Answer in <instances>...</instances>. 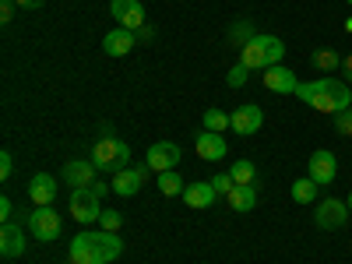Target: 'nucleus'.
Masks as SVG:
<instances>
[{
	"label": "nucleus",
	"mask_w": 352,
	"mask_h": 264,
	"mask_svg": "<svg viewBox=\"0 0 352 264\" xmlns=\"http://www.w3.org/2000/svg\"><path fill=\"white\" fill-rule=\"evenodd\" d=\"M11 173H14V159H11V152H0V180H8Z\"/></svg>",
	"instance_id": "nucleus-30"
},
{
	"label": "nucleus",
	"mask_w": 352,
	"mask_h": 264,
	"mask_svg": "<svg viewBox=\"0 0 352 264\" xmlns=\"http://www.w3.org/2000/svg\"><path fill=\"white\" fill-rule=\"evenodd\" d=\"M14 4H18V8H25V11H39V8L46 4V0H14Z\"/></svg>",
	"instance_id": "nucleus-34"
},
{
	"label": "nucleus",
	"mask_w": 352,
	"mask_h": 264,
	"mask_svg": "<svg viewBox=\"0 0 352 264\" xmlns=\"http://www.w3.org/2000/svg\"><path fill=\"white\" fill-rule=\"evenodd\" d=\"M67 208H71V219H78L81 226L99 222V219H102V197H96L88 187H81V190H71Z\"/></svg>",
	"instance_id": "nucleus-6"
},
{
	"label": "nucleus",
	"mask_w": 352,
	"mask_h": 264,
	"mask_svg": "<svg viewBox=\"0 0 352 264\" xmlns=\"http://www.w3.org/2000/svg\"><path fill=\"white\" fill-rule=\"evenodd\" d=\"M226 201H229V208H232V212L247 215V212L257 208V187H232V194H229Z\"/></svg>",
	"instance_id": "nucleus-20"
},
{
	"label": "nucleus",
	"mask_w": 352,
	"mask_h": 264,
	"mask_svg": "<svg viewBox=\"0 0 352 264\" xmlns=\"http://www.w3.org/2000/svg\"><path fill=\"white\" fill-rule=\"evenodd\" d=\"M14 208H11V197H0V222H11Z\"/></svg>",
	"instance_id": "nucleus-32"
},
{
	"label": "nucleus",
	"mask_w": 352,
	"mask_h": 264,
	"mask_svg": "<svg viewBox=\"0 0 352 264\" xmlns=\"http://www.w3.org/2000/svg\"><path fill=\"white\" fill-rule=\"evenodd\" d=\"M345 204H349V212H352V190H349V197H345Z\"/></svg>",
	"instance_id": "nucleus-37"
},
{
	"label": "nucleus",
	"mask_w": 352,
	"mask_h": 264,
	"mask_svg": "<svg viewBox=\"0 0 352 264\" xmlns=\"http://www.w3.org/2000/svg\"><path fill=\"white\" fill-rule=\"evenodd\" d=\"M25 226H28V232H32L36 240H43V243H53L56 236H60V215L53 212V204H46V208H36L32 215L25 219Z\"/></svg>",
	"instance_id": "nucleus-7"
},
{
	"label": "nucleus",
	"mask_w": 352,
	"mask_h": 264,
	"mask_svg": "<svg viewBox=\"0 0 352 264\" xmlns=\"http://www.w3.org/2000/svg\"><path fill=\"white\" fill-rule=\"evenodd\" d=\"M194 148H197V155H201L204 162H222V159H226V152H229V144H226V138H222V134L201 131V134H197V141H194Z\"/></svg>",
	"instance_id": "nucleus-15"
},
{
	"label": "nucleus",
	"mask_w": 352,
	"mask_h": 264,
	"mask_svg": "<svg viewBox=\"0 0 352 264\" xmlns=\"http://www.w3.org/2000/svg\"><path fill=\"white\" fill-rule=\"evenodd\" d=\"M71 264H109L124 254V240L116 232H78L71 240Z\"/></svg>",
	"instance_id": "nucleus-1"
},
{
	"label": "nucleus",
	"mask_w": 352,
	"mask_h": 264,
	"mask_svg": "<svg viewBox=\"0 0 352 264\" xmlns=\"http://www.w3.org/2000/svg\"><path fill=\"white\" fill-rule=\"evenodd\" d=\"M212 187L219 190V197H229L232 187H236V180H232V173H215L212 176Z\"/></svg>",
	"instance_id": "nucleus-26"
},
{
	"label": "nucleus",
	"mask_w": 352,
	"mask_h": 264,
	"mask_svg": "<svg viewBox=\"0 0 352 264\" xmlns=\"http://www.w3.org/2000/svg\"><path fill=\"white\" fill-rule=\"evenodd\" d=\"M345 32H349V36H352V18H349V21H345Z\"/></svg>",
	"instance_id": "nucleus-36"
},
{
	"label": "nucleus",
	"mask_w": 352,
	"mask_h": 264,
	"mask_svg": "<svg viewBox=\"0 0 352 264\" xmlns=\"http://www.w3.org/2000/svg\"><path fill=\"white\" fill-rule=\"evenodd\" d=\"M310 64H314L317 71L331 74L335 67H342V56H338L335 50H314V53H310Z\"/></svg>",
	"instance_id": "nucleus-22"
},
{
	"label": "nucleus",
	"mask_w": 352,
	"mask_h": 264,
	"mask_svg": "<svg viewBox=\"0 0 352 264\" xmlns=\"http://www.w3.org/2000/svg\"><path fill=\"white\" fill-rule=\"evenodd\" d=\"M201 124H204V131H212V134H222L226 127H232V116H229V113H222V109H204Z\"/></svg>",
	"instance_id": "nucleus-23"
},
{
	"label": "nucleus",
	"mask_w": 352,
	"mask_h": 264,
	"mask_svg": "<svg viewBox=\"0 0 352 264\" xmlns=\"http://www.w3.org/2000/svg\"><path fill=\"white\" fill-rule=\"evenodd\" d=\"M144 162H148L155 173H169L180 166V144H173V141H155L148 155H144Z\"/></svg>",
	"instance_id": "nucleus-11"
},
{
	"label": "nucleus",
	"mask_w": 352,
	"mask_h": 264,
	"mask_svg": "<svg viewBox=\"0 0 352 264\" xmlns=\"http://www.w3.org/2000/svg\"><path fill=\"white\" fill-rule=\"evenodd\" d=\"M180 197H184L187 208H212L215 197H219V190L212 187V180H194V184H187V190H184Z\"/></svg>",
	"instance_id": "nucleus-17"
},
{
	"label": "nucleus",
	"mask_w": 352,
	"mask_h": 264,
	"mask_svg": "<svg viewBox=\"0 0 352 264\" xmlns=\"http://www.w3.org/2000/svg\"><path fill=\"white\" fill-rule=\"evenodd\" d=\"M14 8H18L14 0H0V25H8L14 18Z\"/></svg>",
	"instance_id": "nucleus-31"
},
{
	"label": "nucleus",
	"mask_w": 352,
	"mask_h": 264,
	"mask_svg": "<svg viewBox=\"0 0 352 264\" xmlns=\"http://www.w3.org/2000/svg\"><path fill=\"white\" fill-rule=\"evenodd\" d=\"M307 176L317 184V187H331L335 184V176H338V159H335V152H314L310 155V162H307Z\"/></svg>",
	"instance_id": "nucleus-9"
},
{
	"label": "nucleus",
	"mask_w": 352,
	"mask_h": 264,
	"mask_svg": "<svg viewBox=\"0 0 352 264\" xmlns=\"http://www.w3.org/2000/svg\"><path fill=\"white\" fill-rule=\"evenodd\" d=\"M134 43H138V36L131 32V28L116 25V28H109V32H106L102 50H106V56H127V53L134 50Z\"/></svg>",
	"instance_id": "nucleus-16"
},
{
	"label": "nucleus",
	"mask_w": 352,
	"mask_h": 264,
	"mask_svg": "<svg viewBox=\"0 0 352 264\" xmlns=\"http://www.w3.org/2000/svg\"><path fill=\"white\" fill-rule=\"evenodd\" d=\"M296 96L314 106L317 113H342L352 106V92L342 78H317V81H303L296 88Z\"/></svg>",
	"instance_id": "nucleus-2"
},
{
	"label": "nucleus",
	"mask_w": 352,
	"mask_h": 264,
	"mask_svg": "<svg viewBox=\"0 0 352 264\" xmlns=\"http://www.w3.org/2000/svg\"><path fill=\"white\" fill-rule=\"evenodd\" d=\"M25 250H28L25 229L14 226V222H4V226H0V254H4V257H21Z\"/></svg>",
	"instance_id": "nucleus-18"
},
{
	"label": "nucleus",
	"mask_w": 352,
	"mask_h": 264,
	"mask_svg": "<svg viewBox=\"0 0 352 264\" xmlns=\"http://www.w3.org/2000/svg\"><path fill=\"white\" fill-rule=\"evenodd\" d=\"M109 14H113V21L131 28V32L144 28V4L141 0H109Z\"/></svg>",
	"instance_id": "nucleus-10"
},
{
	"label": "nucleus",
	"mask_w": 352,
	"mask_h": 264,
	"mask_svg": "<svg viewBox=\"0 0 352 264\" xmlns=\"http://www.w3.org/2000/svg\"><path fill=\"white\" fill-rule=\"evenodd\" d=\"M229 116H232V131H236V134H243V138L257 134V131H261V124H264V113H261V106H254V102H247V106H236V109H232Z\"/></svg>",
	"instance_id": "nucleus-13"
},
{
	"label": "nucleus",
	"mask_w": 352,
	"mask_h": 264,
	"mask_svg": "<svg viewBox=\"0 0 352 264\" xmlns=\"http://www.w3.org/2000/svg\"><path fill=\"white\" fill-rule=\"evenodd\" d=\"M247 74H250V67H243V64H236L229 74H226V85L229 88H243L247 85Z\"/></svg>",
	"instance_id": "nucleus-28"
},
{
	"label": "nucleus",
	"mask_w": 352,
	"mask_h": 264,
	"mask_svg": "<svg viewBox=\"0 0 352 264\" xmlns=\"http://www.w3.org/2000/svg\"><path fill=\"white\" fill-rule=\"evenodd\" d=\"M342 74H345V78H352V53H349V56H342Z\"/></svg>",
	"instance_id": "nucleus-35"
},
{
	"label": "nucleus",
	"mask_w": 352,
	"mask_h": 264,
	"mask_svg": "<svg viewBox=\"0 0 352 264\" xmlns=\"http://www.w3.org/2000/svg\"><path fill=\"white\" fill-rule=\"evenodd\" d=\"M345 4H349V8H352V0H345Z\"/></svg>",
	"instance_id": "nucleus-38"
},
{
	"label": "nucleus",
	"mask_w": 352,
	"mask_h": 264,
	"mask_svg": "<svg viewBox=\"0 0 352 264\" xmlns=\"http://www.w3.org/2000/svg\"><path fill=\"white\" fill-rule=\"evenodd\" d=\"M88 190H92L96 197H106V194H113V187H109V184H102V180H96V184L88 187Z\"/></svg>",
	"instance_id": "nucleus-33"
},
{
	"label": "nucleus",
	"mask_w": 352,
	"mask_h": 264,
	"mask_svg": "<svg viewBox=\"0 0 352 264\" xmlns=\"http://www.w3.org/2000/svg\"><path fill=\"white\" fill-rule=\"evenodd\" d=\"M264 88H268V92H275V96H296L300 78L292 74L289 67L275 64V67H268V71H264Z\"/></svg>",
	"instance_id": "nucleus-12"
},
{
	"label": "nucleus",
	"mask_w": 352,
	"mask_h": 264,
	"mask_svg": "<svg viewBox=\"0 0 352 264\" xmlns=\"http://www.w3.org/2000/svg\"><path fill=\"white\" fill-rule=\"evenodd\" d=\"M148 162H141V166H127V169H120V173H113V180H109V187H113V194H120V197H134L138 190H141V184L148 180Z\"/></svg>",
	"instance_id": "nucleus-8"
},
{
	"label": "nucleus",
	"mask_w": 352,
	"mask_h": 264,
	"mask_svg": "<svg viewBox=\"0 0 352 264\" xmlns=\"http://www.w3.org/2000/svg\"><path fill=\"white\" fill-rule=\"evenodd\" d=\"M282 56H285V43L278 36H254L250 43L240 46V64L250 71H268L282 64Z\"/></svg>",
	"instance_id": "nucleus-3"
},
{
	"label": "nucleus",
	"mask_w": 352,
	"mask_h": 264,
	"mask_svg": "<svg viewBox=\"0 0 352 264\" xmlns=\"http://www.w3.org/2000/svg\"><path fill=\"white\" fill-rule=\"evenodd\" d=\"M96 162L92 159H74V162H67L64 166V180H67V187L71 190H81V187H92L96 184Z\"/></svg>",
	"instance_id": "nucleus-14"
},
{
	"label": "nucleus",
	"mask_w": 352,
	"mask_h": 264,
	"mask_svg": "<svg viewBox=\"0 0 352 264\" xmlns=\"http://www.w3.org/2000/svg\"><path fill=\"white\" fill-rule=\"evenodd\" d=\"M232 180H236V187H254L257 184V166L250 159H240V162H232Z\"/></svg>",
	"instance_id": "nucleus-21"
},
{
	"label": "nucleus",
	"mask_w": 352,
	"mask_h": 264,
	"mask_svg": "<svg viewBox=\"0 0 352 264\" xmlns=\"http://www.w3.org/2000/svg\"><path fill=\"white\" fill-rule=\"evenodd\" d=\"M335 131H338L342 138H352V106L342 109V113H335Z\"/></svg>",
	"instance_id": "nucleus-27"
},
{
	"label": "nucleus",
	"mask_w": 352,
	"mask_h": 264,
	"mask_svg": "<svg viewBox=\"0 0 352 264\" xmlns=\"http://www.w3.org/2000/svg\"><path fill=\"white\" fill-rule=\"evenodd\" d=\"M28 197L36 201V208H46V204H53L56 197V180L50 173H36L32 180H28Z\"/></svg>",
	"instance_id": "nucleus-19"
},
{
	"label": "nucleus",
	"mask_w": 352,
	"mask_h": 264,
	"mask_svg": "<svg viewBox=\"0 0 352 264\" xmlns=\"http://www.w3.org/2000/svg\"><path fill=\"white\" fill-rule=\"evenodd\" d=\"M99 226H102L106 232H116V229L124 226V215H120V212H113V208H106V212H102V219H99Z\"/></svg>",
	"instance_id": "nucleus-29"
},
{
	"label": "nucleus",
	"mask_w": 352,
	"mask_h": 264,
	"mask_svg": "<svg viewBox=\"0 0 352 264\" xmlns=\"http://www.w3.org/2000/svg\"><path fill=\"white\" fill-rule=\"evenodd\" d=\"M349 204L345 201H338V197H324L317 204V212H314V222H317V229H324V232H338V229H345V222H349Z\"/></svg>",
	"instance_id": "nucleus-5"
},
{
	"label": "nucleus",
	"mask_w": 352,
	"mask_h": 264,
	"mask_svg": "<svg viewBox=\"0 0 352 264\" xmlns=\"http://www.w3.org/2000/svg\"><path fill=\"white\" fill-rule=\"evenodd\" d=\"M92 162H96V169H102V173H120V169H127V162H131V144L127 141H120V138H102L96 148H92Z\"/></svg>",
	"instance_id": "nucleus-4"
},
{
	"label": "nucleus",
	"mask_w": 352,
	"mask_h": 264,
	"mask_svg": "<svg viewBox=\"0 0 352 264\" xmlns=\"http://www.w3.org/2000/svg\"><path fill=\"white\" fill-rule=\"evenodd\" d=\"M317 184L310 180V176H307V180H296V184H292V201H296V204H310V201H317Z\"/></svg>",
	"instance_id": "nucleus-25"
},
{
	"label": "nucleus",
	"mask_w": 352,
	"mask_h": 264,
	"mask_svg": "<svg viewBox=\"0 0 352 264\" xmlns=\"http://www.w3.org/2000/svg\"><path fill=\"white\" fill-rule=\"evenodd\" d=\"M159 190H162L166 197H176V194L187 190V184H184V176L176 173V169H169V173H159Z\"/></svg>",
	"instance_id": "nucleus-24"
}]
</instances>
